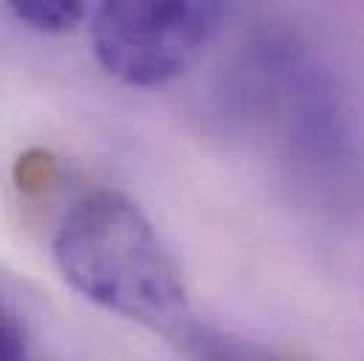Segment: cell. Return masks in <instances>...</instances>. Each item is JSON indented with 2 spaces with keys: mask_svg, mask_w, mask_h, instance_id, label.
Here are the masks:
<instances>
[{
  "mask_svg": "<svg viewBox=\"0 0 364 361\" xmlns=\"http://www.w3.org/2000/svg\"><path fill=\"white\" fill-rule=\"evenodd\" d=\"M54 263L93 305L139 322L173 345L198 322L173 254L122 192L99 189L74 203L54 235Z\"/></svg>",
  "mask_w": 364,
  "mask_h": 361,
  "instance_id": "obj_1",
  "label": "cell"
},
{
  "mask_svg": "<svg viewBox=\"0 0 364 361\" xmlns=\"http://www.w3.org/2000/svg\"><path fill=\"white\" fill-rule=\"evenodd\" d=\"M226 9L220 3H102L91 43L99 65L124 85L156 88L183 74L209 45Z\"/></svg>",
  "mask_w": 364,
  "mask_h": 361,
  "instance_id": "obj_2",
  "label": "cell"
},
{
  "mask_svg": "<svg viewBox=\"0 0 364 361\" xmlns=\"http://www.w3.org/2000/svg\"><path fill=\"white\" fill-rule=\"evenodd\" d=\"M178 350H183L189 361H277L263 347L235 339L200 319L186 330V336L178 342Z\"/></svg>",
  "mask_w": 364,
  "mask_h": 361,
  "instance_id": "obj_3",
  "label": "cell"
},
{
  "mask_svg": "<svg viewBox=\"0 0 364 361\" xmlns=\"http://www.w3.org/2000/svg\"><path fill=\"white\" fill-rule=\"evenodd\" d=\"M6 11L43 34H65L88 17V6L80 0H14Z\"/></svg>",
  "mask_w": 364,
  "mask_h": 361,
  "instance_id": "obj_4",
  "label": "cell"
},
{
  "mask_svg": "<svg viewBox=\"0 0 364 361\" xmlns=\"http://www.w3.org/2000/svg\"><path fill=\"white\" fill-rule=\"evenodd\" d=\"M0 361H26V333L20 322L0 308Z\"/></svg>",
  "mask_w": 364,
  "mask_h": 361,
  "instance_id": "obj_5",
  "label": "cell"
}]
</instances>
